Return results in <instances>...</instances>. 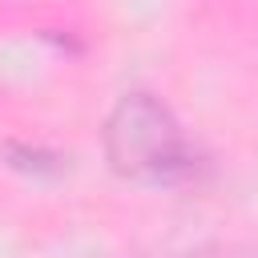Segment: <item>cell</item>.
I'll list each match as a JSON object with an SVG mask.
<instances>
[{"label":"cell","instance_id":"cell-1","mask_svg":"<svg viewBox=\"0 0 258 258\" xmlns=\"http://www.w3.org/2000/svg\"><path fill=\"white\" fill-rule=\"evenodd\" d=\"M105 153L137 181H177L194 169V149L177 117L149 93H125L105 121Z\"/></svg>","mask_w":258,"mask_h":258}]
</instances>
